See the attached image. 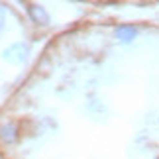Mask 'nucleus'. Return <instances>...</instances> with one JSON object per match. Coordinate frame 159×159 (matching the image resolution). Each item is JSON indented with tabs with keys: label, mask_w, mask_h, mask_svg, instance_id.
<instances>
[{
	"label": "nucleus",
	"mask_w": 159,
	"mask_h": 159,
	"mask_svg": "<svg viewBox=\"0 0 159 159\" xmlns=\"http://www.w3.org/2000/svg\"><path fill=\"white\" fill-rule=\"evenodd\" d=\"M28 10H30V14L34 16V20L38 22V24H47V22H49V18H47V14H45V12L41 10V8H35V6H30Z\"/></svg>",
	"instance_id": "obj_1"
}]
</instances>
